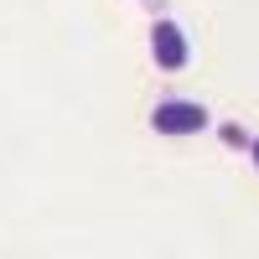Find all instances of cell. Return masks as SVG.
<instances>
[{"instance_id": "7a4b0ae2", "label": "cell", "mask_w": 259, "mask_h": 259, "mask_svg": "<svg viewBox=\"0 0 259 259\" xmlns=\"http://www.w3.org/2000/svg\"><path fill=\"white\" fill-rule=\"evenodd\" d=\"M150 57H156V68H166V73H182L192 62L187 31L177 26V21H156V26H150Z\"/></svg>"}, {"instance_id": "3957f363", "label": "cell", "mask_w": 259, "mask_h": 259, "mask_svg": "<svg viewBox=\"0 0 259 259\" xmlns=\"http://www.w3.org/2000/svg\"><path fill=\"white\" fill-rule=\"evenodd\" d=\"M249 161H254V166H259V140H249Z\"/></svg>"}, {"instance_id": "6da1fadb", "label": "cell", "mask_w": 259, "mask_h": 259, "mask_svg": "<svg viewBox=\"0 0 259 259\" xmlns=\"http://www.w3.org/2000/svg\"><path fill=\"white\" fill-rule=\"evenodd\" d=\"M207 109L192 99H161L156 109H150V130L156 135H197V130H207Z\"/></svg>"}]
</instances>
